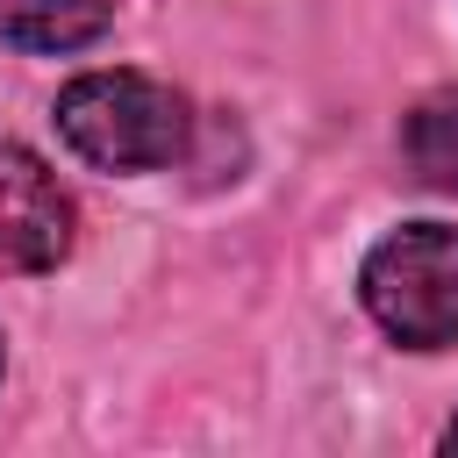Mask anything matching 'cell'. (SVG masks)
<instances>
[{"mask_svg": "<svg viewBox=\"0 0 458 458\" xmlns=\"http://www.w3.org/2000/svg\"><path fill=\"white\" fill-rule=\"evenodd\" d=\"M186 100L150 72H79L57 93V136L93 172H157L186 157Z\"/></svg>", "mask_w": 458, "mask_h": 458, "instance_id": "6da1fadb", "label": "cell"}, {"mask_svg": "<svg viewBox=\"0 0 458 458\" xmlns=\"http://www.w3.org/2000/svg\"><path fill=\"white\" fill-rule=\"evenodd\" d=\"M365 315L408 344V351H451L458 344V229L451 222H408L365 250L358 272Z\"/></svg>", "mask_w": 458, "mask_h": 458, "instance_id": "7a4b0ae2", "label": "cell"}, {"mask_svg": "<svg viewBox=\"0 0 458 458\" xmlns=\"http://www.w3.org/2000/svg\"><path fill=\"white\" fill-rule=\"evenodd\" d=\"M72 229H79V208L57 186V172L36 150L0 143V272L64 265L72 258Z\"/></svg>", "mask_w": 458, "mask_h": 458, "instance_id": "3957f363", "label": "cell"}, {"mask_svg": "<svg viewBox=\"0 0 458 458\" xmlns=\"http://www.w3.org/2000/svg\"><path fill=\"white\" fill-rule=\"evenodd\" d=\"M114 21V0H0L7 50H86Z\"/></svg>", "mask_w": 458, "mask_h": 458, "instance_id": "277c9868", "label": "cell"}, {"mask_svg": "<svg viewBox=\"0 0 458 458\" xmlns=\"http://www.w3.org/2000/svg\"><path fill=\"white\" fill-rule=\"evenodd\" d=\"M408 165L429 186L458 193V93H437V100H422L408 114Z\"/></svg>", "mask_w": 458, "mask_h": 458, "instance_id": "5b68a950", "label": "cell"}, {"mask_svg": "<svg viewBox=\"0 0 458 458\" xmlns=\"http://www.w3.org/2000/svg\"><path fill=\"white\" fill-rule=\"evenodd\" d=\"M444 451H458V422H451V429H444Z\"/></svg>", "mask_w": 458, "mask_h": 458, "instance_id": "8992f818", "label": "cell"}, {"mask_svg": "<svg viewBox=\"0 0 458 458\" xmlns=\"http://www.w3.org/2000/svg\"><path fill=\"white\" fill-rule=\"evenodd\" d=\"M0 365H7V351H0Z\"/></svg>", "mask_w": 458, "mask_h": 458, "instance_id": "52a82bcc", "label": "cell"}]
</instances>
